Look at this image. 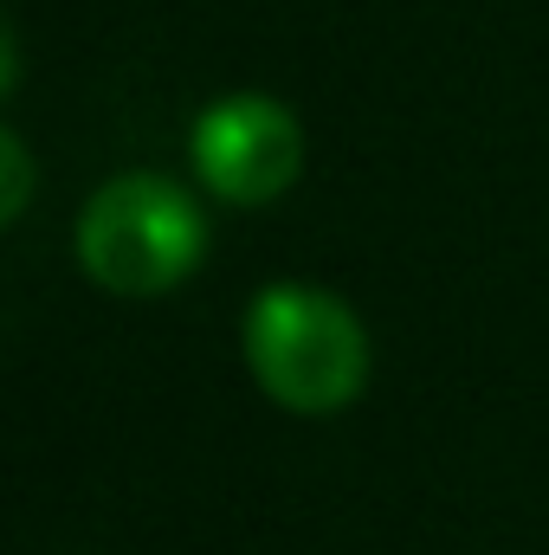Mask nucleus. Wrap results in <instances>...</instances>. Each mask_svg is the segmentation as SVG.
Wrapping results in <instances>:
<instances>
[{
	"label": "nucleus",
	"instance_id": "f03ea898",
	"mask_svg": "<svg viewBox=\"0 0 549 555\" xmlns=\"http://www.w3.org/2000/svg\"><path fill=\"white\" fill-rule=\"evenodd\" d=\"M207 259V220L168 175H117L78 214V266L111 297H162Z\"/></svg>",
	"mask_w": 549,
	"mask_h": 555
},
{
	"label": "nucleus",
	"instance_id": "20e7f679",
	"mask_svg": "<svg viewBox=\"0 0 549 555\" xmlns=\"http://www.w3.org/2000/svg\"><path fill=\"white\" fill-rule=\"evenodd\" d=\"M26 201H33V155H26L20 130H0V220L13 227L26 214Z\"/></svg>",
	"mask_w": 549,
	"mask_h": 555
},
{
	"label": "nucleus",
	"instance_id": "f257e3e1",
	"mask_svg": "<svg viewBox=\"0 0 549 555\" xmlns=\"http://www.w3.org/2000/svg\"><path fill=\"white\" fill-rule=\"evenodd\" d=\"M240 349L253 382L284 414L323 420L343 414L369 388V330L362 317L323 284H266L246 304Z\"/></svg>",
	"mask_w": 549,
	"mask_h": 555
},
{
	"label": "nucleus",
	"instance_id": "7ed1b4c3",
	"mask_svg": "<svg viewBox=\"0 0 549 555\" xmlns=\"http://www.w3.org/2000/svg\"><path fill=\"white\" fill-rule=\"evenodd\" d=\"M194 181L227 201V207H272L304 175V124L266 98V91H233L207 104L188 130Z\"/></svg>",
	"mask_w": 549,
	"mask_h": 555
}]
</instances>
